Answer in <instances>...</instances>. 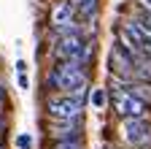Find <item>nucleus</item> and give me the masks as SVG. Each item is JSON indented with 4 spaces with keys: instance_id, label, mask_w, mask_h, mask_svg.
<instances>
[{
    "instance_id": "nucleus-1",
    "label": "nucleus",
    "mask_w": 151,
    "mask_h": 149,
    "mask_svg": "<svg viewBox=\"0 0 151 149\" xmlns=\"http://www.w3.org/2000/svg\"><path fill=\"white\" fill-rule=\"evenodd\" d=\"M46 87L54 92H81L86 89V71L76 60H60L46 76Z\"/></svg>"
},
{
    "instance_id": "nucleus-2",
    "label": "nucleus",
    "mask_w": 151,
    "mask_h": 149,
    "mask_svg": "<svg viewBox=\"0 0 151 149\" xmlns=\"http://www.w3.org/2000/svg\"><path fill=\"white\" fill-rule=\"evenodd\" d=\"M84 100H86V89H81V92H54V95L46 98V114L54 122L81 119Z\"/></svg>"
},
{
    "instance_id": "nucleus-3",
    "label": "nucleus",
    "mask_w": 151,
    "mask_h": 149,
    "mask_svg": "<svg viewBox=\"0 0 151 149\" xmlns=\"http://www.w3.org/2000/svg\"><path fill=\"white\" fill-rule=\"evenodd\" d=\"M92 54H94V49L89 44H84L81 35L76 33V30L73 33H62L60 41H57V46H54V57L57 60H76V63H81V65L89 63Z\"/></svg>"
},
{
    "instance_id": "nucleus-4",
    "label": "nucleus",
    "mask_w": 151,
    "mask_h": 149,
    "mask_svg": "<svg viewBox=\"0 0 151 149\" xmlns=\"http://www.w3.org/2000/svg\"><path fill=\"white\" fill-rule=\"evenodd\" d=\"M111 106H113V111H116L122 119H127V117H146V108H148L129 87L111 89Z\"/></svg>"
},
{
    "instance_id": "nucleus-5",
    "label": "nucleus",
    "mask_w": 151,
    "mask_h": 149,
    "mask_svg": "<svg viewBox=\"0 0 151 149\" xmlns=\"http://www.w3.org/2000/svg\"><path fill=\"white\" fill-rule=\"evenodd\" d=\"M122 138H124V144L135 146V149L148 146L151 144V122L146 117H127L122 122Z\"/></svg>"
},
{
    "instance_id": "nucleus-6",
    "label": "nucleus",
    "mask_w": 151,
    "mask_h": 149,
    "mask_svg": "<svg viewBox=\"0 0 151 149\" xmlns=\"http://www.w3.org/2000/svg\"><path fill=\"white\" fill-rule=\"evenodd\" d=\"M111 73L113 76H119V79H129V81H135L138 76H135V60L129 57V52L122 46V41H119V46H113L111 49Z\"/></svg>"
},
{
    "instance_id": "nucleus-7",
    "label": "nucleus",
    "mask_w": 151,
    "mask_h": 149,
    "mask_svg": "<svg viewBox=\"0 0 151 149\" xmlns=\"http://www.w3.org/2000/svg\"><path fill=\"white\" fill-rule=\"evenodd\" d=\"M122 33H124V35H127V38L135 44L140 52L151 54V27H148L146 22H140V19H135V16H132L129 22L122 25Z\"/></svg>"
},
{
    "instance_id": "nucleus-8",
    "label": "nucleus",
    "mask_w": 151,
    "mask_h": 149,
    "mask_svg": "<svg viewBox=\"0 0 151 149\" xmlns=\"http://www.w3.org/2000/svg\"><path fill=\"white\" fill-rule=\"evenodd\" d=\"M51 25L57 33H73L76 30V8L70 3H57V8L51 11Z\"/></svg>"
},
{
    "instance_id": "nucleus-9",
    "label": "nucleus",
    "mask_w": 151,
    "mask_h": 149,
    "mask_svg": "<svg viewBox=\"0 0 151 149\" xmlns=\"http://www.w3.org/2000/svg\"><path fill=\"white\" fill-rule=\"evenodd\" d=\"M129 89L135 92V95L146 103V106H151V81H143V79H135L129 84Z\"/></svg>"
},
{
    "instance_id": "nucleus-10",
    "label": "nucleus",
    "mask_w": 151,
    "mask_h": 149,
    "mask_svg": "<svg viewBox=\"0 0 151 149\" xmlns=\"http://www.w3.org/2000/svg\"><path fill=\"white\" fill-rule=\"evenodd\" d=\"M94 8H97V0H81V3L76 6V14H78V19L89 22V16L94 14Z\"/></svg>"
},
{
    "instance_id": "nucleus-11",
    "label": "nucleus",
    "mask_w": 151,
    "mask_h": 149,
    "mask_svg": "<svg viewBox=\"0 0 151 149\" xmlns=\"http://www.w3.org/2000/svg\"><path fill=\"white\" fill-rule=\"evenodd\" d=\"M92 103L97 106V108H103V106H105V92H103V89H94V92H92Z\"/></svg>"
},
{
    "instance_id": "nucleus-12",
    "label": "nucleus",
    "mask_w": 151,
    "mask_h": 149,
    "mask_svg": "<svg viewBox=\"0 0 151 149\" xmlns=\"http://www.w3.org/2000/svg\"><path fill=\"white\" fill-rule=\"evenodd\" d=\"M54 149H81V141H57Z\"/></svg>"
},
{
    "instance_id": "nucleus-13",
    "label": "nucleus",
    "mask_w": 151,
    "mask_h": 149,
    "mask_svg": "<svg viewBox=\"0 0 151 149\" xmlns=\"http://www.w3.org/2000/svg\"><path fill=\"white\" fill-rule=\"evenodd\" d=\"M16 144H19V149H30V146H32V138H30V136H19Z\"/></svg>"
},
{
    "instance_id": "nucleus-14",
    "label": "nucleus",
    "mask_w": 151,
    "mask_h": 149,
    "mask_svg": "<svg viewBox=\"0 0 151 149\" xmlns=\"http://www.w3.org/2000/svg\"><path fill=\"white\" fill-rule=\"evenodd\" d=\"M138 19H140V22H146V25L151 27V11H146V8H143V11H140V16H138Z\"/></svg>"
},
{
    "instance_id": "nucleus-15",
    "label": "nucleus",
    "mask_w": 151,
    "mask_h": 149,
    "mask_svg": "<svg viewBox=\"0 0 151 149\" xmlns=\"http://www.w3.org/2000/svg\"><path fill=\"white\" fill-rule=\"evenodd\" d=\"M140 6H143L146 11H151V0H140Z\"/></svg>"
}]
</instances>
